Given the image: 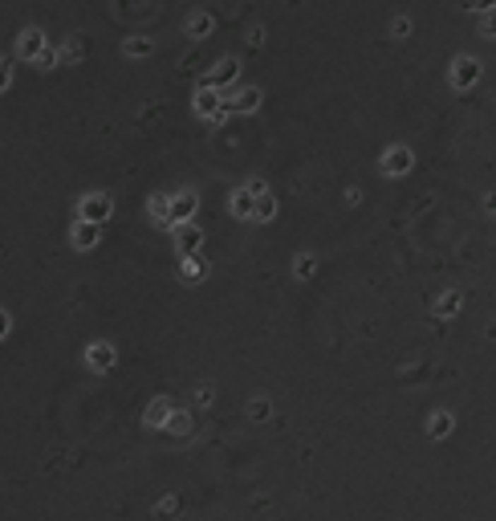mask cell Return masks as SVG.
Returning <instances> with one entry per match:
<instances>
[{
	"mask_svg": "<svg viewBox=\"0 0 496 521\" xmlns=\"http://www.w3.org/2000/svg\"><path fill=\"white\" fill-rule=\"evenodd\" d=\"M13 86V65H8V57H4V78H0V90H8Z\"/></svg>",
	"mask_w": 496,
	"mask_h": 521,
	"instance_id": "32",
	"label": "cell"
},
{
	"mask_svg": "<svg viewBox=\"0 0 496 521\" xmlns=\"http://www.w3.org/2000/svg\"><path fill=\"white\" fill-rule=\"evenodd\" d=\"M171 411H175V403H171L167 395H155V399L147 403V411H143V423H147L150 432H163L167 420H171Z\"/></svg>",
	"mask_w": 496,
	"mask_h": 521,
	"instance_id": "11",
	"label": "cell"
},
{
	"mask_svg": "<svg viewBox=\"0 0 496 521\" xmlns=\"http://www.w3.org/2000/svg\"><path fill=\"white\" fill-rule=\"evenodd\" d=\"M248 45H265V29H261V25L248 29Z\"/></svg>",
	"mask_w": 496,
	"mask_h": 521,
	"instance_id": "31",
	"label": "cell"
},
{
	"mask_svg": "<svg viewBox=\"0 0 496 521\" xmlns=\"http://www.w3.org/2000/svg\"><path fill=\"white\" fill-rule=\"evenodd\" d=\"M147 216L159 228H175V224H171V195H167V192H155V195H150V200H147Z\"/></svg>",
	"mask_w": 496,
	"mask_h": 521,
	"instance_id": "17",
	"label": "cell"
},
{
	"mask_svg": "<svg viewBox=\"0 0 496 521\" xmlns=\"http://www.w3.org/2000/svg\"><path fill=\"white\" fill-rule=\"evenodd\" d=\"M228 212L236 216V220L252 224V220H256V192H248V183L232 188V192H228Z\"/></svg>",
	"mask_w": 496,
	"mask_h": 521,
	"instance_id": "6",
	"label": "cell"
},
{
	"mask_svg": "<svg viewBox=\"0 0 496 521\" xmlns=\"http://www.w3.org/2000/svg\"><path fill=\"white\" fill-rule=\"evenodd\" d=\"M155 513H159V517H167V513L175 517V513H179V497H175V493H167V497H159V501H155Z\"/></svg>",
	"mask_w": 496,
	"mask_h": 521,
	"instance_id": "25",
	"label": "cell"
},
{
	"mask_svg": "<svg viewBox=\"0 0 496 521\" xmlns=\"http://www.w3.org/2000/svg\"><path fill=\"white\" fill-rule=\"evenodd\" d=\"M196 212H199V195L191 192V188H183V192L171 195V224L175 228L187 224V220H196Z\"/></svg>",
	"mask_w": 496,
	"mask_h": 521,
	"instance_id": "9",
	"label": "cell"
},
{
	"mask_svg": "<svg viewBox=\"0 0 496 521\" xmlns=\"http://www.w3.org/2000/svg\"><path fill=\"white\" fill-rule=\"evenodd\" d=\"M183 33L191 37V41H208L215 33V16L212 13H191L187 21H183Z\"/></svg>",
	"mask_w": 496,
	"mask_h": 521,
	"instance_id": "15",
	"label": "cell"
},
{
	"mask_svg": "<svg viewBox=\"0 0 496 521\" xmlns=\"http://www.w3.org/2000/svg\"><path fill=\"white\" fill-rule=\"evenodd\" d=\"M37 69H57V65H61V49H57V45H49V49H45V53H41V57H37Z\"/></svg>",
	"mask_w": 496,
	"mask_h": 521,
	"instance_id": "24",
	"label": "cell"
},
{
	"mask_svg": "<svg viewBox=\"0 0 496 521\" xmlns=\"http://www.w3.org/2000/svg\"><path fill=\"white\" fill-rule=\"evenodd\" d=\"M228 98H232V106H236V114H256L265 106V90L261 86H240V90L232 86Z\"/></svg>",
	"mask_w": 496,
	"mask_h": 521,
	"instance_id": "10",
	"label": "cell"
},
{
	"mask_svg": "<svg viewBox=\"0 0 496 521\" xmlns=\"http://www.w3.org/2000/svg\"><path fill=\"white\" fill-rule=\"evenodd\" d=\"M268 411H273V403H268L265 395H256V399H248V420H252V423L268 420Z\"/></svg>",
	"mask_w": 496,
	"mask_h": 521,
	"instance_id": "23",
	"label": "cell"
},
{
	"mask_svg": "<svg viewBox=\"0 0 496 521\" xmlns=\"http://www.w3.org/2000/svg\"><path fill=\"white\" fill-rule=\"evenodd\" d=\"M463 8H468V13H492L496 0H463Z\"/></svg>",
	"mask_w": 496,
	"mask_h": 521,
	"instance_id": "29",
	"label": "cell"
},
{
	"mask_svg": "<svg viewBox=\"0 0 496 521\" xmlns=\"http://www.w3.org/2000/svg\"><path fill=\"white\" fill-rule=\"evenodd\" d=\"M114 216V195L106 192H85L73 208V220H94V224H106Z\"/></svg>",
	"mask_w": 496,
	"mask_h": 521,
	"instance_id": "3",
	"label": "cell"
},
{
	"mask_svg": "<svg viewBox=\"0 0 496 521\" xmlns=\"http://www.w3.org/2000/svg\"><path fill=\"white\" fill-rule=\"evenodd\" d=\"M480 37H484V41H496V8L492 13H480Z\"/></svg>",
	"mask_w": 496,
	"mask_h": 521,
	"instance_id": "27",
	"label": "cell"
},
{
	"mask_svg": "<svg viewBox=\"0 0 496 521\" xmlns=\"http://www.w3.org/2000/svg\"><path fill=\"white\" fill-rule=\"evenodd\" d=\"M212 399H215V391L208 387V383H203V387H196V391H191V403H196V407H212Z\"/></svg>",
	"mask_w": 496,
	"mask_h": 521,
	"instance_id": "28",
	"label": "cell"
},
{
	"mask_svg": "<svg viewBox=\"0 0 496 521\" xmlns=\"http://www.w3.org/2000/svg\"><path fill=\"white\" fill-rule=\"evenodd\" d=\"M236 78H240V62H236V57H220V62L212 65V69H208V81H212V86H220V90H232V86H236Z\"/></svg>",
	"mask_w": 496,
	"mask_h": 521,
	"instance_id": "12",
	"label": "cell"
},
{
	"mask_svg": "<svg viewBox=\"0 0 496 521\" xmlns=\"http://www.w3.org/2000/svg\"><path fill=\"white\" fill-rule=\"evenodd\" d=\"M208 273H212V265L203 260V253H191V257H179V277L187 281V285H196V281H203Z\"/></svg>",
	"mask_w": 496,
	"mask_h": 521,
	"instance_id": "16",
	"label": "cell"
},
{
	"mask_svg": "<svg viewBox=\"0 0 496 521\" xmlns=\"http://www.w3.org/2000/svg\"><path fill=\"white\" fill-rule=\"evenodd\" d=\"M362 200V188H346V204H358Z\"/></svg>",
	"mask_w": 496,
	"mask_h": 521,
	"instance_id": "34",
	"label": "cell"
},
{
	"mask_svg": "<svg viewBox=\"0 0 496 521\" xmlns=\"http://www.w3.org/2000/svg\"><path fill=\"white\" fill-rule=\"evenodd\" d=\"M150 53H155V41H150V37H126V41H122V57H131V62H143Z\"/></svg>",
	"mask_w": 496,
	"mask_h": 521,
	"instance_id": "19",
	"label": "cell"
},
{
	"mask_svg": "<svg viewBox=\"0 0 496 521\" xmlns=\"http://www.w3.org/2000/svg\"><path fill=\"white\" fill-rule=\"evenodd\" d=\"M314 273H317V257L314 253H297V257H293V277H297V281H309Z\"/></svg>",
	"mask_w": 496,
	"mask_h": 521,
	"instance_id": "21",
	"label": "cell"
},
{
	"mask_svg": "<svg viewBox=\"0 0 496 521\" xmlns=\"http://www.w3.org/2000/svg\"><path fill=\"white\" fill-rule=\"evenodd\" d=\"M484 212H488V216H496V192H484Z\"/></svg>",
	"mask_w": 496,
	"mask_h": 521,
	"instance_id": "33",
	"label": "cell"
},
{
	"mask_svg": "<svg viewBox=\"0 0 496 521\" xmlns=\"http://www.w3.org/2000/svg\"><path fill=\"white\" fill-rule=\"evenodd\" d=\"M379 171L386 179H403V176H411L415 171V151L407 143H391L386 151L379 155Z\"/></svg>",
	"mask_w": 496,
	"mask_h": 521,
	"instance_id": "1",
	"label": "cell"
},
{
	"mask_svg": "<svg viewBox=\"0 0 496 521\" xmlns=\"http://www.w3.org/2000/svg\"><path fill=\"white\" fill-rule=\"evenodd\" d=\"M85 367H90V371L94 374H106V371H114V362H118V350H114V342H90V346H85Z\"/></svg>",
	"mask_w": 496,
	"mask_h": 521,
	"instance_id": "4",
	"label": "cell"
},
{
	"mask_svg": "<svg viewBox=\"0 0 496 521\" xmlns=\"http://www.w3.org/2000/svg\"><path fill=\"white\" fill-rule=\"evenodd\" d=\"M423 428H427L431 440H447L451 432H456V416H451L447 407H435V411L427 416V423H423Z\"/></svg>",
	"mask_w": 496,
	"mask_h": 521,
	"instance_id": "14",
	"label": "cell"
},
{
	"mask_svg": "<svg viewBox=\"0 0 496 521\" xmlns=\"http://www.w3.org/2000/svg\"><path fill=\"white\" fill-rule=\"evenodd\" d=\"M244 183H248V192H256V195H265V192H268V183H265L261 176H248Z\"/></svg>",
	"mask_w": 496,
	"mask_h": 521,
	"instance_id": "30",
	"label": "cell"
},
{
	"mask_svg": "<svg viewBox=\"0 0 496 521\" xmlns=\"http://www.w3.org/2000/svg\"><path fill=\"white\" fill-rule=\"evenodd\" d=\"M45 49H49V37H45L41 29H33V25H29V29L17 33V57H20V62H37Z\"/></svg>",
	"mask_w": 496,
	"mask_h": 521,
	"instance_id": "5",
	"label": "cell"
},
{
	"mask_svg": "<svg viewBox=\"0 0 496 521\" xmlns=\"http://www.w3.org/2000/svg\"><path fill=\"white\" fill-rule=\"evenodd\" d=\"M480 74H484V65H480V57H472V53H460V57H451V65H447V86L451 90H472L480 81Z\"/></svg>",
	"mask_w": 496,
	"mask_h": 521,
	"instance_id": "2",
	"label": "cell"
},
{
	"mask_svg": "<svg viewBox=\"0 0 496 521\" xmlns=\"http://www.w3.org/2000/svg\"><path fill=\"white\" fill-rule=\"evenodd\" d=\"M391 37H398V41H407V37H411V16H407V13H398L395 21H391Z\"/></svg>",
	"mask_w": 496,
	"mask_h": 521,
	"instance_id": "26",
	"label": "cell"
},
{
	"mask_svg": "<svg viewBox=\"0 0 496 521\" xmlns=\"http://www.w3.org/2000/svg\"><path fill=\"white\" fill-rule=\"evenodd\" d=\"M102 228H106V224H94V220H73V228H69V244H73L78 253H90V248H98Z\"/></svg>",
	"mask_w": 496,
	"mask_h": 521,
	"instance_id": "8",
	"label": "cell"
},
{
	"mask_svg": "<svg viewBox=\"0 0 496 521\" xmlns=\"http://www.w3.org/2000/svg\"><path fill=\"white\" fill-rule=\"evenodd\" d=\"M273 216H277V195H273V192L256 195V220H252V224H268Z\"/></svg>",
	"mask_w": 496,
	"mask_h": 521,
	"instance_id": "20",
	"label": "cell"
},
{
	"mask_svg": "<svg viewBox=\"0 0 496 521\" xmlns=\"http://www.w3.org/2000/svg\"><path fill=\"white\" fill-rule=\"evenodd\" d=\"M61 65H78L85 57V49H82V41H78V37H69V41H61Z\"/></svg>",
	"mask_w": 496,
	"mask_h": 521,
	"instance_id": "22",
	"label": "cell"
},
{
	"mask_svg": "<svg viewBox=\"0 0 496 521\" xmlns=\"http://www.w3.org/2000/svg\"><path fill=\"white\" fill-rule=\"evenodd\" d=\"M163 432H171V436H191V432H196V416H191L187 407H175Z\"/></svg>",
	"mask_w": 496,
	"mask_h": 521,
	"instance_id": "18",
	"label": "cell"
},
{
	"mask_svg": "<svg viewBox=\"0 0 496 521\" xmlns=\"http://www.w3.org/2000/svg\"><path fill=\"white\" fill-rule=\"evenodd\" d=\"M171 236H175V248H179V257H191V253H203V228L196 220H187V224L171 228Z\"/></svg>",
	"mask_w": 496,
	"mask_h": 521,
	"instance_id": "7",
	"label": "cell"
},
{
	"mask_svg": "<svg viewBox=\"0 0 496 521\" xmlns=\"http://www.w3.org/2000/svg\"><path fill=\"white\" fill-rule=\"evenodd\" d=\"M431 314H435L439 322H451V318H460V314H463V293H460V290H444L439 297H435Z\"/></svg>",
	"mask_w": 496,
	"mask_h": 521,
	"instance_id": "13",
	"label": "cell"
}]
</instances>
